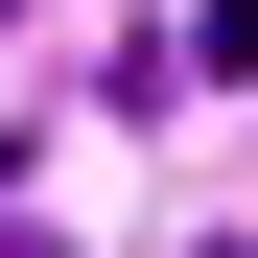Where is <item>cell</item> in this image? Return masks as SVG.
Returning <instances> with one entry per match:
<instances>
[{
  "label": "cell",
  "mask_w": 258,
  "mask_h": 258,
  "mask_svg": "<svg viewBox=\"0 0 258 258\" xmlns=\"http://www.w3.org/2000/svg\"><path fill=\"white\" fill-rule=\"evenodd\" d=\"M0 258H71V235H0Z\"/></svg>",
  "instance_id": "cell-1"
}]
</instances>
